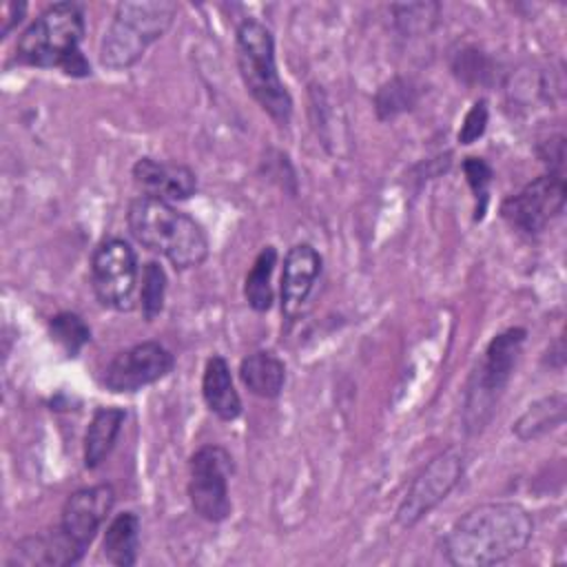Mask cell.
<instances>
[{
	"instance_id": "obj_20",
	"label": "cell",
	"mask_w": 567,
	"mask_h": 567,
	"mask_svg": "<svg viewBox=\"0 0 567 567\" xmlns=\"http://www.w3.org/2000/svg\"><path fill=\"white\" fill-rule=\"evenodd\" d=\"M565 412H567V401L565 394H549L543 396L534 403L527 405V410L516 419V423L512 425V432L520 439V441H534L540 439L545 434H549L551 430L560 427L565 421Z\"/></svg>"
},
{
	"instance_id": "obj_12",
	"label": "cell",
	"mask_w": 567,
	"mask_h": 567,
	"mask_svg": "<svg viewBox=\"0 0 567 567\" xmlns=\"http://www.w3.org/2000/svg\"><path fill=\"white\" fill-rule=\"evenodd\" d=\"M113 505L115 489L109 483L80 487L66 496L58 525L86 554Z\"/></svg>"
},
{
	"instance_id": "obj_14",
	"label": "cell",
	"mask_w": 567,
	"mask_h": 567,
	"mask_svg": "<svg viewBox=\"0 0 567 567\" xmlns=\"http://www.w3.org/2000/svg\"><path fill=\"white\" fill-rule=\"evenodd\" d=\"M133 182L146 197L164 202H182L195 195L197 175L190 166L179 162H162L155 157H140L133 164Z\"/></svg>"
},
{
	"instance_id": "obj_7",
	"label": "cell",
	"mask_w": 567,
	"mask_h": 567,
	"mask_svg": "<svg viewBox=\"0 0 567 567\" xmlns=\"http://www.w3.org/2000/svg\"><path fill=\"white\" fill-rule=\"evenodd\" d=\"M233 456L221 445H202L188 461V501L195 514L208 523H221L230 516L233 503L228 478Z\"/></svg>"
},
{
	"instance_id": "obj_6",
	"label": "cell",
	"mask_w": 567,
	"mask_h": 567,
	"mask_svg": "<svg viewBox=\"0 0 567 567\" xmlns=\"http://www.w3.org/2000/svg\"><path fill=\"white\" fill-rule=\"evenodd\" d=\"M525 328H507L498 332L476 363L463 403V427L470 436L481 434L489 423L518 361L525 343Z\"/></svg>"
},
{
	"instance_id": "obj_18",
	"label": "cell",
	"mask_w": 567,
	"mask_h": 567,
	"mask_svg": "<svg viewBox=\"0 0 567 567\" xmlns=\"http://www.w3.org/2000/svg\"><path fill=\"white\" fill-rule=\"evenodd\" d=\"M126 412L122 408H97L93 412V419L84 434V467L95 470L100 467L111 450L115 447V441L122 432Z\"/></svg>"
},
{
	"instance_id": "obj_4",
	"label": "cell",
	"mask_w": 567,
	"mask_h": 567,
	"mask_svg": "<svg viewBox=\"0 0 567 567\" xmlns=\"http://www.w3.org/2000/svg\"><path fill=\"white\" fill-rule=\"evenodd\" d=\"M175 16L177 4L171 0L120 2L100 42V64L109 71L131 69L153 42L164 38Z\"/></svg>"
},
{
	"instance_id": "obj_26",
	"label": "cell",
	"mask_w": 567,
	"mask_h": 567,
	"mask_svg": "<svg viewBox=\"0 0 567 567\" xmlns=\"http://www.w3.org/2000/svg\"><path fill=\"white\" fill-rule=\"evenodd\" d=\"M441 7L436 2H412V4H394V22L401 29V33H423L430 31L439 18Z\"/></svg>"
},
{
	"instance_id": "obj_8",
	"label": "cell",
	"mask_w": 567,
	"mask_h": 567,
	"mask_svg": "<svg viewBox=\"0 0 567 567\" xmlns=\"http://www.w3.org/2000/svg\"><path fill=\"white\" fill-rule=\"evenodd\" d=\"M137 255L120 237L100 241L91 255V288L97 301L111 310H131L137 286Z\"/></svg>"
},
{
	"instance_id": "obj_23",
	"label": "cell",
	"mask_w": 567,
	"mask_h": 567,
	"mask_svg": "<svg viewBox=\"0 0 567 567\" xmlns=\"http://www.w3.org/2000/svg\"><path fill=\"white\" fill-rule=\"evenodd\" d=\"M51 339L66 352V357H78L80 350L91 341L89 323L75 312H58L49 319Z\"/></svg>"
},
{
	"instance_id": "obj_25",
	"label": "cell",
	"mask_w": 567,
	"mask_h": 567,
	"mask_svg": "<svg viewBox=\"0 0 567 567\" xmlns=\"http://www.w3.org/2000/svg\"><path fill=\"white\" fill-rule=\"evenodd\" d=\"M463 173H465L467 186L472 188V195H474V219L481 221L485 217V210L489 204V186L494 179V171L483 157L470 155L463 159Z\"/></svg>"
},
{
	"instance_id": "obj_28",
	"label": "cell",
	"mask_w": 567,
	"mask_h": 567,
	"mask_svg": "<svg viewBox=\"0 0 567 567\" xmlns=\"http://www.w3.org/2000/svg\"><path fill=\"white\" fill-rule=\"evenodd\" d=\"M538 155L543 164H547L549 173L565 175V137L563 135H554L547 142H543V146L538 148Z\"/></svg>"
},
{
	"instance_id": "obj_11",
	"label": "cell",
	"mask_w": 567,
	"mask_h": 567,
	"mask_svg": "<svg viewBox=\"0 0 567 567\" xmlns=\"http://www.w3.org/2000/svg\"><path fill=\"white\" fill-rule=\"evenodd\" d=\"M175 368V357L157 341H142L117 352L102 372V385L115 394L157 383Z\"/></svg>"
},
{
	"instance_id": "obj_19",
	"label": "cell",
	"mask_w": 567,
	"mask_h": 567,
	"mask_svg": "<svg viewBox=\"0 0 567 567\" xmlns=\"http://www.w3.org/2000/svg\"><path fill=\"white\" fill-rule=\"evenodd\" d=\"M140 516L135 512H120L106 525L102 538V554L115 567H131L140 554Z\"/></svg>"
},
{
	"instance_id": "obj_10",
	"label": "cell",
	"mask_w": 567,
	"mask_h": 567,
	"mask_svg": "<svg viewBox=\"0 0 567 567\" xmlns=\"http://www.w3.org/2000/svg\"><path fill=\"white\" fill-rule=\"evenodd\" d=\"M565 175L543 173L501 204V217L525 235H538L565 208Z\"/></svg>"
},
{
	"instance_id": "obj_3",
	"label": "cell",
	"mask_w": 567,
	"mask_h": 567,
	"mask_svg": "<svg viewBox=\"0 0 567 567\" xmlns=\"http://www.w3.org/2000/svg\"><path fill=\"white\" fill-rule=\"evenodd\" d=\"M86 22L78 2L47 7L18 38L16 62L35 69H62L71 78L91 75V64L80 51Z\"/></svg>"
},
{
	"instance_id": "obj_13",
	"label": "cell",
	"mask_w": 567,
	"mask_h": 567,
	"mask_svg": "<svg viewBox=\"0 0 567 567\" xmlns=\"http://www.w3.org/2000/svg\"><path fill=\"white\" fill-rule=\"evenodd\" d=\"M321 266H323V259L315 246L295 244L292 248H288L284 257L281 286H279L284 317L297 319L301 315L321 275Z\"/></svg>"
},
{
	"instance_id": "obj_2",
	"label": "cell",
	"mask_w": 567,
	"mask_h": 567,
	"mask_svg": "<svg viewBox=\"0 0 567 567\" xmlns=\"http://www.w3.org/2000/svg\"><path fill=\"white\" fill-rule=\"evenodd\" d=\"M126 224L137 244L164 255L175 270L197 268L208 257L204 226L171 202L140 195L128 204Z\"/></svg>"
},
{
	"instance_id": "obj_16",
	"label": "cell",
	"mask_w": 567,
	"mask_h": 567,
	"mask_svg": "<svg viewBox=\"0 0 567 567\" xmlns=\"http://www.w3.org/2000/svg\"><path fill=\"white\" fill-rule=\"evenodd\" d=\"M202 396L206 408L219 421H235L241 414V399L235 390L230 365L221 354H213L202 374Z\"/></svg>"
},
{
	"instance_id": "obj_29",
	"label": "cell",
	"mask_w": 567,
	"mask_h": 567,
	"mask_svg": "<svg viewBox=\"0 0 567 567\" xmlns=\"http://www.w3.org/2000/svg\"><path fill=\"white\" fill-rule=\"evenodd\" d=\"M24 11H27V4L24 2H4L2 4V29H0V38L4 40L24 18Z\"/></svg>"
},
{
	"instance_id": "obj_27",
	"label": "cell",
	"mask_w": 567,
	"mask_h": 567,
	"mask_svg": "<svg viewBox=\"0 0 567 567\" xmlns=\"http://www.w3.org/2000/svg\"><path fill=\"white\" fill-rule=\"evenodd\" d=\"M487 117H489L487 102L485 100H476L472 104V109L465 113V117H463V124H461V131H458V142L461 144L476 142L485 133V128H487Z\"/></svg>"
},
{
	"instance_id": "obj_15",
	"label": "cell",
	"mask_w": 567,
	"mask_h": 567,
	"mask_svg": "<svg viewBox=\"0 0 567 567\" xmlns=\"http://www.w3.org/2000/svg\"><path fill=\"white\" fill-rule=\"evenodd\" d=\"M84 551L58 527L24 536L16 543L7 567H69L80 563Z\"/></svg>"
},
{
	"instance_id": "obj_22",
	"label": "cell",
	"mask_w": 567,
	"mask_h": 567,
	"mask_svg": "<svg viewBox=\"0 0 567 567\" xmlns=\"http://www.w3.org/2000/svg\"><path fill=\"white\" fill-rule=\"evenodd\" d=\"M416 100H419V91L412 80L392 78L379 86V91L374 95V111H377L379 120L388 122L405 111H412Z\"/></svg>"
},
{
	"instance_id": "obj_5",
	"label": "cell",
	"mask_w": 567,
	"mask_h": 567,
	"mask_svg": "<svg viewBox=\"0 0 567 567\" xmlns=\"http://www.w3.org/2000/svg\"><path fill=\"white\" fill-rule=\"evenodd\" d=\"M235 53L241 82L250 97L279 126H286L292 117V95L277 71L272 31L255 18L241 20L235 33Z\"/></svg>"
},
{
	"instance_id": "obj_1",
	"label": "cell",
	"mask_w": 567,
	"mask_h": 567,
	"mask_svg": "<svg viewBox=\"0 0 567 567\" xmlns=\"http://www.w3.org/2000/svg\"><path fill=\"white\" fill-rule=\"evenodd\" d=\"M534 534L532 514L514 501L474 505L443 538V556L454 567L501 565L520 554Z\"/></svg>"
},
{
	"instance_id": "obj_24",
	"label": "cell",
	"mask_w": 567,
	"mask_h": 567,
	"mask_svg": "<svg viewBox=\"0 0 567 567\" xmlns=\"http://www.w3.org/2000/svg\"><path fill=\"white\" fill-rule=\"evenodd\" d=\"M166 272L157 261H146L142 268V288H140V308L146 321H153L164 310L166 299Z\"/></svg>"
},
{
	"instance_id": "obj_17",
	"label": "cell",
	"mask_w": 567,
	"mask_h": 567,
	"mask_svg": "<svg viewBox=\"0 0 567 567\" xmlns=\"http://www.w3.org/2000/svg\"><path fill=\"white\" fill-rule=\"evenodd\" d=\"M239 379L250 394L259 399H277L286 383V365L270 350H257L241 359Z\"/></svg>"
},
{
	"instance_id": "obj_21",
	"label": "cell",
	"mask_w": 567,
	"mask_h": 567,
	"mask_svg": "<svg viewBox=\"0 0 567 567\" xmlns=\"http://www.w3.org/2000/svg\"><path fill=\"white\" fill-rule=\"evenodd\" d=\"M277 266V248L275 246H264L259 255L255 257L246 281H244V297L246 303L255 312H266L270 310L275 295H272V270Z\"/></svg>"
},
{
	"instance_id": "obj_9",
	"label": "cell",
	"mask_w": 567,
	"mask_h": 567,
	"mask_svg": "<svg viewBox=\"0 0 567 567\" xmlns=\"http://www.w3.org/2000/svg\"><path fill=\"white\" fill-rule=\"evenodd\" d=\"M465 472V458L458 450L450 447L439 452L427 465L416 474L408 487L403 501L396 507V523L405 529L421 523L434 507H439L450 492L458 485Z\"/></svg>"
}]
</instances>
